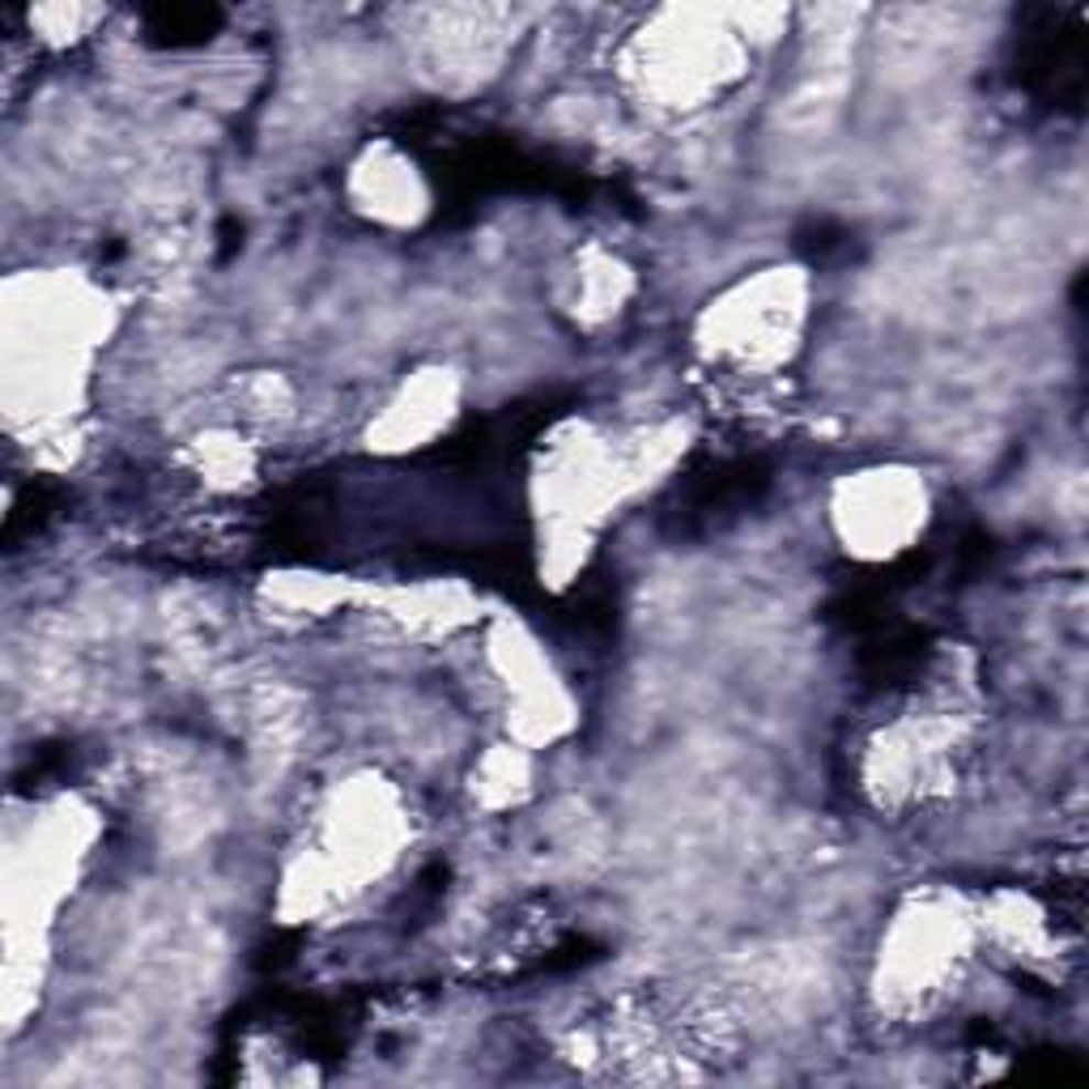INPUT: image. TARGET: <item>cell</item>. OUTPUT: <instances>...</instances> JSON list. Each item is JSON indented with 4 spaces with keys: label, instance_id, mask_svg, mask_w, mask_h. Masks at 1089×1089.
<instances>
[{
    "label": "cell",
    "instance_id": "obj_1",
    "mask_svg": "<svg viewBox=\"0 0 1089 1089\" xmlns=\"http://www.w3.org/2000/svg\"><path fill=\"white\" fill-rule=\"evenodd\" d=\"M218 22V13L213 9H158L154 13V31L158 34H193V38H200V34L209 31Z\"/></svg>",
    "mask_w": 1089,
    "mask_h": 1089
}]
</instances>
